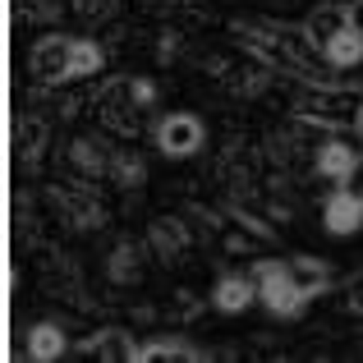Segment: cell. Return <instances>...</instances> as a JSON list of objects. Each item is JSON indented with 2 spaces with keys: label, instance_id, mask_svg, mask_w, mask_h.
I'll use <instances>...</instances> for the list:
<instances>
[{
  "label": "cell",
  "instance_id": "1",
  "mask_svg": "<svg viewBox=\"0 0 363 363\" xmlns=\"http://www.w3.org/2000/svg\"><path fill=\"white\" fill-rule=\"evenodd\" d=\"M235 37L248 55L267 60L285 79H327V60L313 46V37L303 33V23H276V18H235Z\"/></svg>",
  "mask_w": 363,
  "mask_h": 363
},
{
  "label": "cell",
  "instance_id": "5",
  "mask_svg": "<svg viewBox=\"0 0 363 363\" xmlns=\"http://www.w3.org/2000/svg\"><path fill=\"white\" fill-rule=\"evenodd\" d=\"M46 203H51V212L60 216L69 230H101V225L111 221L106 203H101V194H97V179H83V175L55 179V184L46 189Z\"/></svg>",
  "mask_w": 363,
  "mask_h": 363
},
{
  "label": "cell",
  "instance_id": "18",
  "mask_svg": "<svg viewBox=\"0 0 363 363\" xmlns=\"http://www.w3.org/2000/svg\"><path fill=\"white\" fill-rule=\"evenodd\" d=\"M65 350H69V336H65L60 322H33L28 327V359L33 363H55L65 359Z\"/></svg>",
  "mask_w": 363,
  "mask_h": 363
},
{
  "label": "cell",
  "instance_id": "17",
  "mask_svg": "<svg viewBox=\"0 0 363 363\" xmlns=\"http://www.w3.org/2000/svg\"><path fill=\"white\" fill-rule=\"evenodd\" d=\"M322 60H327V69H331V74H350V69H359V65H363V23H359V18L336 37V42L322 46Z\"/></svg>",
  "mask_w": 363,
  "mask_h": 363
},
{
  "label": "cell",
  "instance_id": "3",
  "mask_svg": "<svg viewBox=\"0 0 363 363\" xmlns=\"http://www.w3.org/2000/svg\"><path fill=\"white\" fill-rule=\"evenodd\" d=\"M152 111H157V83L138 79V74H116V79L97 83V92H92V116L101 120L106 133H116L124 143L147 133Z\"/></svg>",
  "mask_w": 363,
  "mask_h": 363
},
{
  "label": "cell",
  "instance_id": "8",
  "mask_svg": "<svg viewBox=\"0 0 363 363\" xmlns=\"http://www.w3.org/2000/svg\"><path fill=\"white\" fill-rule=\"evenodd\" d=\"M152 143H157L161 157L170 161H189L207 147V124L194 116V111H170L152 124Z\"/></svg>",
  "mask_w": 363,
  "mask_h": 363
},
{
  "label": "cell",
  "instance_id": "16",
  "mask_svg": "<svg viewBox=\"0 0 363 363\" xmlns=\"http://www.w3.org/2000/svg\"><path fill=\"white\" fill-rule=\"evenodd\" d=\"M253 303H257V281H253V272H225L221 281L212 285V308L225 313V318L253 308Z\"/></svg>",
  "mask_w": 363,
  "mask_h": 363
},
{
  "label": "cell",
  "instance_id": "12",
  "mask_svg": "<svg viewBox=\"0 0 363 363\" xmlns=\"http://www.w3.org/2000/svg\"><path fill=\"white\" fill-rule=\"evenodd\" d=\"M354 5H345V0H327V5H313L308 9V18H303V33L313 37V46H327V42H336L340 33H345L350 23H354Z\"/></svg>",
  "mask_w": 363,
  "mask_h": 363
},
{
  "label": "cell",
  "instance_id": "13",
  "mask_svg": "<svg viewBox=\"0 0 363 363\" xmlns=\"http://www.w3.org/2000/svg\"><path fill=\"white\" fill-rule=\"evenodd\" d=\"M147 253L152 248H143L138 240H120L116 248L106 253V262H101V276H106L111 285H138L143 281V272H147Z\"/></svg>",
  "mask_w": 363,
  "mask_h": 363
},
{
  "label": "cell",
  "instance_id": "22",
  "mask_svg": "<svg viewBox=\"0 0 363 363\" xmlns=\"http://www.w3.org/2000/svg\"><path fill=\"white\" fill-rule=\"evenodd\" d=\"M143 179H147V166H143V157H138L133 147H120L106 184H116L120 194H133V189H143Z\"/></svg>",
  "mask_w": 363,
  "mask_h": 363
},
{
  "label": "cell",
  "instance_id": "24",
  "mask_svg": "<svg viewBox=\"0 0 363 363\" xmlns=\"http://www.w3.org/2000/svg\"><path fill=\"white\" fill-rule=\"evenodd\" d=\"M345 313L363 322V272L354 276V285H350V294H345Z\"/></svg>",
  "mask_w": 363,
  "mask_h": 363
},
{
  "label": "cell",
  "instance_id": "6",
  "mask_svg": "<svg viewBox=\"0 0 363 363\" xmlns=\"http://www.w3.org/2000/svg\"><path fill=\"white\" fill-rule=\"evenodd\" d=\"M253 281H257V303H262L267 313H276V318H299L313 303L308 294L299 290V281L290 276V262H285V257H262V262H253Z\"/></svg>",
  "mask_w": 363,
  "mask_h": 363
},
{
  "label": "cell",
  "instance_id": "25",
  "mask_svg": "<svg viewBox=\"0 0 363 363\" xmlns=\"http://www.w3.org/2000/svg\"><path fill=\"white\" fill-rule=\"evenodd\" d=\"M354 133H359V143H363V106H359V124H354Z\"/></svg>",
  "mask_w": 363,
  "mask_h": 363
},
{
  "label": "cell",
  "instance_id": "9",
  "mask_svg": "<svg viewBox=\"0 0 363 363\" xmlns=\"http://www.w3.org/2000/svg\"><path fill=\"white\" fill-rule=\"evenodd\" d=\"M116 133H79V138L65 147V166L69 175H83V179H111V166H116Z\"/></svg>",
  "mask_w": 363,
  "mask_h": 363
},
{
  "label": "cell",
  "instance_id": "10",
  "mask_svg": "<svg viewBox=\"0 0 363 363\" xmlns=\"http://www.w3.org/2000/svg\"><path fill=\"white\" fill-rule=\"evenodd\" d=\"M359 170H363V152L350 138H340V133H327L322 147H318V157H313V175L327 179V184L336 189V184H350Z\"/></svg>",
  "mask_w": 363,
  "mask_h": 363
},
{
  "label": "cell",
  "instance_id": "23",
  "mask_svg": "<svg viewBox=\"0 0 363 363\" xmlns=\"http://www.w3.org/2000/svg\"><path fill=\"white\" fill-rule=\"evenodd\" d=\"M74 9H79L83 18H92V23H97V18H106L111 14V5H116V0H69Z\"/></svg>",
  "mask_w": 363,
  "mask_h": 363
},
{
  "label": "cell",
  "instance_id": "2",
  "mask_svg": "<svg viewBox=\"0 0 363 363\" xmlns=\"http://www.w3.org/2000/svg\"><path fill=\"white\" fill-rule=\"evenodd\" d=\"M106 65V46L92 37H69V33H46L28 51V69H33L37 88H69V83H88Z\"/></svg>",
  "mask_w": 363,
  "mask_h": 363
},
{
  "label": "cell",
  "instance_id": "19",
  "mask_svg": "<svg viewBox=\"0 0 363 363\" xmlns=\"http://www.w3.org/2000/svg\"><path fill=\"white\" fill-rule=\"evenodd\" d=\"M133 5L152 18H166V23H207V14H212L207 9L212 0H133Z\"/></svg>",
  "mask_w": 363,
  "mask_h": 363
},
{
  "label": "cell",
  "instance_id": "7",
  "mask_svg": "<svg viewBox=\"0 0 363 363\" xmlns=\"http://www.w3.org/2000/svg\"><path fill=\"white\" fill-rule=\"evenodd\" d=\"M207 69L216 74V83H221V92L230 101H257L272 92L276 83V69L267 60H257V55H240V60H207Z\"/></svg>",
  "mask_w": 363,
  "mask_h": 363
},
{
  "label": "cell",
  "instance_id": "21",
  "mask_svg": "<svg viewBox=\"0 0 363 363\" xmlns=\"http://www.w3.org/2000/svg\"><path fill=\"white\" fill-rule=\"evenodd\" d=\"M138 359H143V363H157V359H179V363H198V359H207V350L189 345L184 336H161V340H147V345L138 350Z\"/></svg>",
  "mask_w": 363,
  "mask_h": 363
},
{
  "label": "cell",
  "instance_id": "14",
  "mask_svg": "<svg viewBox=\"0 0 363 363\" xmlns=\"http://www.w3.org/2000/svg\"><path fill=\"white\" fill-rule=\"evenodd\" d=\"M138 340L129 336L124 327H101V331H92V336H83L79 340V354H88V359H111V363H138Z\"/></svg>",
  "mask_w": 363,
  "mask_h": 363
},
{
  "label": "cell",
  "instance_id": "20",
  "mask_svg": "<svg viewBox=\"0 0 363 363\" xmlns=\"http://www.w3.org/2000/svg\"><path fill=\"white\" fill-rule=\"evenodd\" d=\"M285 262H290V276L299 281V290L308 294V299L327 294V285H331V267L322 262V257H313V253H299V257H285Z\"/></svg>",
  "mask_w": 363,
  "mask_h": 363
},
{
  "label": "cell",
  "instance_id": "11",
  "mask_svg": "<svg viewBox=\"0 0 363 363\" xmlns=\"http://www.w3.org/2000/svg\"><path fill=\"white\" fill-rule=\"evenodd\" d=\"M147 248L157 262L175 267L189 257V248H194V225H189V216H157V221L147 225Z\"/></svg>",
  "mask_w": 363,
  "mask_h": 363
},
{
  "label": "cell",
  "instance_id": "15",
  "mask_svg": "<svg viewBox=\"0 0 363 363\" xmlns=\"http://www.w3.org/2000/svg\"><path fill=\"white\" fill-rule=\"evenodd\" d=\"M46 143H51V120L37 116V111H23L14 120V152L28 170H37V161L46 157Z\"/></svg>",
  "mask_w": 363,
  "mask_h": 363
},
{
  "label": "cell",
  "instance_id": "4",
  "mask_svg": "<svg viewBox=\"0 0 363 363\" xmlns=\"http://www.w3.org/2000/svg\"><path fill=\"white\" fill-rule=\"evenodd\" d=\"M359 106H363V88L359 83H340L336 74L308 79V83H299V92H294V116L322 124V129H331V133L354 129Z\"/></svg>",
  "mask_w": 363,
  "mask_h": 363
}]
</instances>
